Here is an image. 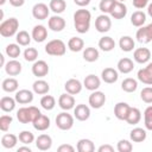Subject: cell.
<instances>
[{"instance_id":"cell-60","label":"cell","mask_w":152,"mask_h":152,"mask_svg":"<svg viewBox=\"0 0 152 152\" xmlns=\"http://www.w3.org/2000/svg\"><path fill=\"white\" fill-rule=\"evenodd\" d=\"M147 28H148V31H150V33H151V36H152V23L147 25Z\"/></svg>"},{"instance_id":"cell-47","label":"cell","mask_w":152,"mask_h":152,"mask_svg":"<svg viewBox=\"0 0 152 152\" xmlns=\"http://www.w3.org/2000/svg\"><path fill=\"white\" fill-rule=\"evenodd\" d=\"M24 58L27 62H34L38 58V51L34 48H27L24 51Z\"/></svg>"},{"instance_id":"cell-55","label":"cell","mask_w":152,"mask_h":152,"mask_svg":"<svg viewBox=\"0 0 152 152\" xmlns=\"http://www.w3.org/2000/svg\"><path fill=\"white\" fill-rule=\"evenodd\" d=\"M10 4L13 7H21L25 4V0H10Z\"/></svg>"},{"instance_id":"cell-32","label":"cell","mask_w":152,"mask_h":152,"mask_svg":"<svg viewBox=\"0 0 152 152\" xmlns=\"http://www.w3.org/2000/svg\"><path fill=\"white\" fill-rule=\"evenodd\" d=\"M140 119H141V113H140V110L138 109V108H135V107H131V109H129V112H128V115H127V118H126V122L128 124V125H137L139 121H140Z\"/></svg>"},{"instance_id":"cell-18","label":"cell","mask_w":152,"mask_h":152,"mask_svg":"<svg viewBox=\"0 0 152 152\" xmlns=\"http://www.w3.org/2000/svg\"><path fill=\"white\" fill-rule=\"evenodd\" d=\"M5 71L7 75L10 76H17L21 72V63L18 62L17 59H12V61H8L6 64H5Z\"/></svg>"},{"instance_id":"cell-59","label":"cell","mask_w":152,"mask_h":152,"mask_svg":"<svg viewBox=\"0 0 152 152\" xmlns=\"http://www.w3.org/2000/svg\"><path fill=\"white\" fill-rule=\"evenodd\" d=\"M0 62H1V66H5V58H4V55H0Z\"/></svg>"},{"instance_id":"cell-15","label":"cell","mask_w":152,"mask_h":152,"mask_svg":"<svg viewBox=\"0 0 152 152\" xmlns=\"http://www.w3.org/2000/svg\"><path fill=\"white\" fill-rule=\"evenodd\" d=\"M14 99L20 104H27V103H31L33 101V93L31 90H27V89H21V90L15 93Z\"/></svg>"},{"instance_id":"cell-16","label":"cell","mask_w":152,"mask_h":152,"mask_svg":"<svg viewBox=\"0 0 152 152\" xmlns=\"http://www.w3.org/2000/svg\"><path fill=\"white\" fill-rule=\"evenodd\" d=\"M109 14L114 19H122L127 14V7H126V5L124 2H120V1L116 0V2L114 4V6H113V8H112Z\"/></svg>"},{"instance_id":"cell-19","label":"cell","mask_w":152,"mask_h":152,"mask_svg":"<svg viewBox=\"0 0 152 152\" xmlns=\"http://www.w3.org/2000/svg\"><path fill=\"white\" fill-rule=\"evenodd\" d=\"M101 78H102L103 82L112 84V83H115V82L118 81L119 74H118V71H116L115 69H113V68H104V69L102 70V72H101Z\"/></svg>"},{"instance_id":"cell-24","label":"cell","mask_w":152,"mask_h":152,"mask_svg":"<svg viewBox=\"0 0 152 152\" xmlns=\"http://www.w3.org/2000/svg\"><path fill=\"white\" fill-rule=\"evenodd\" d=\"M32 125H33L34 129H37V131H45V129H48V128L50 127V119H49L46 115L40 114V115L32 122Z\"/></svg>"},{"instance_id":"cell-53","label":"cell","mask_w":152,"mask_h":152,"mask_svg":"<svg viewBox=\"0 0 152 152\" xmlns=\"http://www.w3.org/2000/svg\"><path fill=\"white\" fill-rule=\"evenodd\" d=\"M147 4H148V0H133V6L135 8H139V10L146 7Z\"/></svg>"},{"instance_id":"cell-49","label":"cell","mask_w":152,"mask_h":152,"mask_svg":"<svg viewBox=\"0 0 152 152\" xmlns=\"http://www.w3.org/2000/svg\"><path fill=\"white\" fill-rule=\"evenodd\" d=\"M140 99L145 103H152V87H145L140 91Z\"/></svg>"},{"instance_id":"cell-2","label":"cell","mask_w":152,"mask_h":152,"mask_svg":"<svg viewBox=\"0 0 152 152\" xmlns=\"http://www.w3.org/2000/svg\"><path fill=\"white\" fill-rule=\"evenodd\" d=\"M19 27V21L17 18H10L7 20H4L0 24V34L5 38L12 37L17 33Z\"/></svg>"},{"instance_id":"cell-12","label":"cell","mask_w":152,"mask_h":152,"mask_svg":"<svg viewBox=\"0 0 152 152\" xmlns=\"http://www.w3.org/2000/svg\"><path fill=\"white\" fill-rule=\"evenodd\" d=\"M131 109V106L126 102H118L114 107V115L116 116V119L119 120H126L127 115H128V112Z\"/></svg>"},{"instance_id":"cell-20","label":"cell","mask_w":152,"mask_h":152,"mask_svg":"<svg viewBox=\"0 0 152 152\" xmlns=\"http://www.w3.org/2000/svg\"><path fill=\"white\" fill-rule=\"evenodd\" d=\"M36 146L40 151H48L52 146V139L48 134H40L36 139Z\"/></svg>"},{"instance_id":"cell-13","label":"cell","mask_w":152,"mask_h":152,"mask_svg":"<svg viewBox=\"0 0 152 152\" xmlns=\"http://www.w3.org/2000/svg\"><path fill=\"white\" fill-rule=\"evenodd\" d=\"M74 116L80 120V121H86L89 119L90 116V109L87 104H77L75 108H74Z\"/></svg>"},{"instance_id":"cell-52","label":"cell","mask_w":152,"mask_h":152,"mask_svg":"<svg viewBox=\"0 0 152 152\" xmlns=\"http://www.w3.org/2000/svg\"><path fill=\"white\" fill-rule=\"evenodd\" d=\"M57 151H58V152H74L75 148H74L71 145H69V144H63V145H61V146L57 148Z\"/></svg>"},{"instance_id":"cell-9","label":"cell","mask_w":152,"mask_h":152,"mask_svg":"<svg viewBox=\"0 0 152 152\" xmlns=\"http://www.w3.org/2000/svg\"><path fill=\"white\" fill-rule=\"evenodd\" d=\"M32 74L37 77H44L49 74V65L45 61H36L32 65Z\"/></svg>"},{"instance_id":"cell-56","label":"cell","mask_w":152,"mask_h":152,"mask_svg":"<svg viewBox=\"0 0 152 152\" xmlns=\"http://www.w3.org/2000/svg\"><path fill=\"white\" fill-rule=\"evenodd\" d=\"M74 2L80 7H84L90 4V0H74Z\"/></svg>"},{"instance_id":"cell-27","label":"cell","mask_w":152,"mask_h":152,"mask_svg":"<svg viewBox=\"0 0 152 152\" xmlns=\"http://www.w3.org/2000/svg\"><path fill=\"white\" fill-rule=\"evenodd\" d=\"M78 152H94L95 151V145L90 139H80L77 141L76 146Z\"/></svg>"},{"instance_id":"cell-43","label":"cell","mask_w":152,"mask_h":152,"mask_svg":"<svg viewBox=\"0 0 152 152\" xmlns=\"http://www.w3.org/2000/svg\"><path fill=\"white\" fill-rule=\"evenodd\" d=\"M18 138H19V141L23 142L24 145H30L31 142L34 141V135L30 131H21L19 133V137Z\"/></svg>"},{"instance_id":"cell-48","label":"cell","mask_w":152,"mask_h":152,"mask_svg":"<svg viewBox=\"0 0 152 152\" xmlns=\"http://www.w3.org/2000/svg\"><path fill=\"white\" fill-rule=\"evenodd\" d=\"M116 150L119 152H131L133 150V146H132V142H129L128 140L121 139L116 145Z\"/></svg>"},{"instance_id":"cell-44","label":"cell","mask_w":152,"mask_h":152,"mask_svg":"<svg viewBox=\"0 0 152 152\" xmlns=\"http://www.w3.org/2000/svg\"><path fill=\"white\" fill-rule=\"evenodd\" d=\"M20 48H19V44H8L7 46H6V55L8 56V57H11V58H17V57H19V55H20Z\"/></svg>"},{"instance_id":"cell-45","label":"cell","mask_w":152,"mask_h":152,"mask_svg":"<svg viewBox=\"0 0 152 152\" xmlns=\"http://www.w3.org/2000/svg\"><path fill=\"white\" fill-rule=\"evenodd\" d=\"M115 2H116V0H101L100 1V5H99L100 11L103 14L110 13V11H112V8H113V6H114Z\"/></svg>"},{"instance_id":"cell-26","label":"cell","mask_w":152,"mask_h":152,"mask_svg":"<svg viewBox=\"0 0 152 152\" xmlns=\"http://www.w3.org/2000/svg\"><path fill=\"white\" fill-rule=\"evenodd\" d=\"M32 89L36 94H39V95H44V94H48V91L50 90V86L46 81L44 80H37L33 82L32 84Z\"/></svg>"},{"instance_id":"cell-6","label":"cell","mask_w":152,"mask_h":152,"mask_svg":"<svg viewBox=\"0 0 152 152\" xmlns=\"http://www.w3.org/2000/svg\"><path fill=\"white\" fill-rule=\"evenodd\" d=\"M110 26H112V20L108 15L106 14H101L96 18L95 20V28L97 30V32L100 33H104V32H108L110 30Z\"/></svg>"},{"instance_id":"cell-42","label":"cell","mask_w":152,"mask_h":152,"mask_svg":"<svg viewBox=\"0 0 152 152\" xmlns=\"http://www.w3.org/2000/svg\"><path fill=\"white\" fill-rule=\"evenodd\" d=\"M31 38H32V36H30L28 32H26V31H19L15 36L17 43L21 46H27L31 42Z\"/></svg>"},{"instance_id":"cell-31","label":"cell","mask_w":152,"mask_h":152,"mask_svg":"<svg viewBox=\"0 0 152 152\" xmlns=\"http://www.w3.org/2000/svg\"><path fill=\"white\" fill-rule=\"evenodd\" d=\"M135 37H137L138 42H140V43H142V44H147V43H150V42L152 40V36H151V33H150L147 26L140 27V28L137 31Z\"/></svg>"},{"instance_id":"cell-7","label":"cell","mask_w":152,"mask_h":152,"mask_svg":"<svg viewBox=\"0 0 152 152\" xmlns=\"http://www.w3.org/2000/svg\"><path fill=\"white\" fill-rule=\"evenodd\" d=\"M49 12H50V7H48V5H45L43 2L36 4L32 8V15L38 20L46 19L49 17Z\"/></svg>"},{"instance_id":"cell-57","label":"cell","mask_w":152,"mask_h":152,"mask_svg":"<svg viewBox=\"0 0 152 152\" xmlns=\"http://www.w3.org/2000/svg\"><path fill=\"white\" fill-rule=\"evenodd\" d=\"M21 151H26V152H31V148L28 146H21L18 148V152H21Z\"/></svg>"},{"instance_id":"cell-11","label":"cell","mask_w":152,"mask_h":152,"mask_svg":"<svg viewBox=\"0 0 152 152\" xmlns=\"http://www.w3.org/2000/svg\"><path fill=\"white\" fill-rule=\"evenodd\" d=\"M133 58L137 63H140V64H145L150 61L151 58V51L147 49V48H139L134 51L133 53Z\"/></svg>"},{"instance_id":"cell-61","label":"cell","mask_w":152,"mask_h":152,"mask_svg":"<svg viewBox=\"0 0 152 152\" xmlns=\"http://www.w3.org/2000/svg\"><path fill=\"white\" fill-rule=\"evenodd\" d=\"M5 2H6V0H0V5H1V6H2Z\"/></svg>"},{"instance_id":"cell-51","label":"cell","mask_w":152,"mask_h":152,"mask_svg":"<svg viewBox=\"0 0 152 152\" xmlns=\"http://www.w3.org/2000/svg\"><path fill=\"white\" fill-rule=\"evenodd\" d=\"M28 109H30V115H31V122H33L42 113H40V110H39L37 107H34V106H30Z\"/></svg>"},{"instance_id":"cell-23","label":"cell","mask_w":152,"mask_h":152,"mask_svg":"<svg viewBox=\"0 0 152 152\" xmlns=\"http://www.w3.org/2000/svg\"><path fill=\"white\" fill-rule=\"evenodd\" d=\"M118 70L122 74H129L133 69H134V64H133V61L131 58H127V57H124L121 58L119 62H118Z\"/></svg>"},{"instance_id":"cell-54","label":"cell","mask_w":152,"mask_h":152,"mask_svg":"<svg viewBox=\"0 0 152 152\" xmlns=\"http://www.w3.org/2000/svg\"><path fill=\"white\" fill-rule=\"evenodd\" d=\"M99 152H113L114 151V147L112 145H108V144H104V145H101L99 148H97Z\"/></svg>"},{"instance_id":"cell-38","label":"cell","mask_w":152,"mask_h":152,"mask_svg":"<svg viewBox=\"0 0 152 152\" xmlns=\"http://www.w3.org/2000/svg\"><path fill=\"white\" fill-rule=\"evenodd\" d=\"M83 46H84V42H83V39L80 38V37H72V38H70L69 42H68V48H69L72 52H78V51H81V50L83 49Z\"/></svg>"},{"instance_id":"cell-30","label":"cell","mask_w":152,"mask_h":152,"mask_svg":"<svg viewBox=\"0 0 152 152\" xmlns=\"http://www.w3.org/2000/svg\"><path fill=\"white\" fill-rule=\"evenodd\" d=\"M15 99H12L10 96H4L0 100V108L6 112V113H11L14 108H15Z\"/></svg>"},{"instance_id":"cell-3","label":"cell","mask_w":152,"mask_h":152,"mask_svg":"<svg viewBox=\"0 0 152 152\" xmlns=\"http://www.w3.org/2000/svg\"><path fill=\"white\" fill-rule=\"evenodd\" d=\"M66 46L61 39H52L45 45V52L51 56H63L65 53Z\"/></svg>"},{"instance_id":"cell-28","label":"cell","mask_w":152,"mask_h":152,"mask_svg":"<svg viewBox=\"0 0 152 152\" xmlns=\"http://www.w3.org/2000/svg\"><path fill=\"white\" fill-rule=\"evenodd\" d=\"M99 48L104 52H109L115 48V42L112 37L104 36L99 40Z\"/></svg>"},{"instance_id":"cell-40","label":"cell","mask_w":152,"mask_h":152,"mask_svg":"<svg viewBox=\"0 0 152 152\" xmlns=\"http://www.w3.org/2000/svg\"><path fill=\"white\" fill-rule=\"evenodd\" d=\"M17 119L21 124H28L31 122V115H30V109L28 107H21L17 112Z\"/></svg>"},{"instance_id":"cell-33","label":"cell","mask_w":152,"mask_h":152,"mask_svg":"<svg viewBox=\"0 0 152 152\" xmlns=\"http://www.w3.org/2000/svg\"><path fill=\"white\" fill-rule=\"evenodd\" d=\"M129 138L132 141L134 142H142L145 139H146V131L144 128H140V127H135L129 133Z\"/></svg>"},{"instance_id":"cell-4","label":"cell","mask_w":152,"mask_h":152,"mask_svg":"<svg viewBox=\"0 0 152 152\" xmlns=\"http://www.w3.org/2000/svg\"><path fill=\"white\" fill-rule=\"evenodd\" d=\"M56 126L62 131H68L74 126V116L66 112H62L56 116Z\"/></svg>"},{"instance_id":"cell-62","label":"cell","mask_w":152,"mask_h":152,"mask_svg":"<svg viewBox=\"0 0 152 152\" xmlns=\"http://www.w3.org/2000/svg\"><path fill=\"white\" fill-rule=\"evenodd\" d=\"M118 1H120V2H125L126 0H118Z\"/></svg>"},{"instance_id":"cell-8","label":"cell","mask_w":152,"mask_h":152,"mask_svg":"<svg viewBox=\"0 0 152 152\" xmlns=\"http://www.w3.org/2000/svg\"><path fill=\"white\" fill-rule=\"evenodd\" d=\"M138 80L147 86H152V63H148L145 68L140 69L137 74Z\"/></svg>"},{"instance_id":"cell-37","label":"cell","mask_w":152,"mask_h":152,"mask_svg":"<svg viewBox=\"0 0 152 152\" xmlns=\"http://www.w3.org/2000/svg\"><path fill=\"white\" fill-rule=\"evenodd\" d=\"M137 88H138V82L134 78L127 77L121 82V89L126 93H133L137 90Z\"/></svg>"},{"instance_id":"cell-29","label":"cell","mask_w":152,"mask_h":152,"mask_svg":"<svg viewBox=\"0 0 152 152\" xmlns=\"http://www.w3.org/2000/svg\"><path fill=\"white\" fill-rule=\"evenodd\" d=\"M134 45H135V43H134L133 38L129 37V36H122V37L120 38V40H119V46H120V49H121L122 51H125V52L132 51V50L134 49Z\"/></svg>"},{"instance_id":"cell-17","label":"cell","mask_w":152,"mask_h":152,"mask_svg":"<svg viewBox=\"0 0 152 152\" xmlns=\"http://www.w3.org/2000/svg\"><path fill=\"white\" fill-rule=\"evenodd\" d=\"M32 38L37 43H42L48 38V30L45 28L44 25H36L32 28Z\"/></svg>"},{"instance_id":"cell-22","label":"cell","mask_w":152,"mask_h":152,"mask_svg":"<svg viewBox=\"0 0 152 152\" xmlns=\"http://www.w3.org/2000/svg\"><path fill=\"white\" fill-rule=\"evenodd\" d=\"M82 87H83L82 83H81L78 80H76V78H70V80H68V81L65 82V84H64V88H65L66 93H69V94H71V95H76V94L81 93Z\"/></svg>"},{"instance_id":"cell-36","label":"cell","mask_w":152,"mask_h":152,"mask_svg":"<svg viewBox=\"0 0 152 152\" xmlns=\"http://www.w3.org/2000/svg\"><path fill=\"white\" fill-rule=\"evenodd\" d=\"M99 50L93 48V46H89V48H86V50L83 51V58L84 61L89 62V63H93L95 61L99 59Z\"/></svg>"},{"instance_id":"cell-41","label":"cell","mask_w":152,"mask_h":152,"mask_svg":"<svg viewBox=\"0 0 152 152\" xmlns=\"http://www.w3.org/2000/svg\"><path fill=\"white\" fill-rule=\"evenodd\" d=\"M40 106L45 110H52L55 108V106H56V100L51 95H44L40 99Z\"/></svg>"},{"instance_id":"cell-34","label":"cell","mask_w":152,"mask_h":152,"mask_svg":"<svg viewBox=\"0 0 152 152\" xmlns=\"http://www.w3.org/2000/svg\"><path fill=\"white\" fill-rule=\"evenodd\" d=\"M18 137L12 134V133H7V134H4L2 138H1V145L5 147V148H13L17 142H18Z\"/></svg>"},{"instance_id":"cell-25","label":"cell","mask_w":152,"mask_h":152,"mask_svg":"<svg viewBox=\"0 0 152 152\" xmlns=\"http://www.w3.org/2000/svg\"><path fill=\"white\" fill-rule=\"evenodd\" d=\"M18 87H19V82L15 78H13V77L5 78L2 81V83H1V88L6 93H14V91H17Z\"/></svg>"},{"instance_id":"cell-35","label":"cell","mask_w":152,"mask_h":152,"mask_svg":"<svg viewBox=\"0 0 152 152\" xmlns=\"http://www.w3.org/2000/svg\"><path fill=\"white\" fill-rule=\"evenodd\" d=\"M146 21V14L142 11H135L131 15V23L135 27H141Z\"/></svg>"},{"instance_id":"cell-39","label":"cell","mask_w":152,"mask_h":152,"mask_svg":"<svg viewBox=\"0 0 152 152\" xmlns=\"http://www.w3.org/2000/svg\"><path fill=\"white\" fill-rule=\"evenodd\" d=\"M49 7L53 13L59 14V13H63L64 10L66 8V2L64 0H51L49 4Z\"/></svg>"},{"instance_id":"cell-46","label":"cell","mask_w":152,"mask_h":152,"mask_svg":"<svg viewBox=\"0 0 152 152\" xmlns=\"http://www.w3.org/2000/svg\"><path fill=\"white\" fill-rule=\"evenodd\" d=\"M144 124L146 129L152 131V106H148L144 112Z\"/></svg>"},{"instance_id":"cell-50","label":"cell","mask_w":152,"mask_h":152,"mask_svg":"<svg viewBox=\"0 0 152 152\" xmlns=\"http://www.w3.org/2000/svg\"><path fill=\"white\" fill-rule=\"evenodd\" d=\"M12 116L11 115H1L0 116V129L2 132H7L11 124H12Z\"/></svg>"},{"instance_id":"cell-5","label":"cell","mask_w":152,"mask_h":152,"mask_svg":"<svg viewBox=\"0 0 152 152\" xmlns=\"http://www.w3.org/2000/svg\"><path fill=\"white\" fill-rule=\"evenodd\" d=\"M88 102H89V104H90L91 108L99 109V108H101V107L104 104V102H106V95H104V93H102V91L94 90V91L89 95Z\"/></svg>"},{"instance_id":"cell-14","label":"cell","mask_w":152,"mask_h":152,"mask_svg":"<svg viewBox=\"0 0 152 152\" xmlns=\"http://www.w3.org/2000/svg\"><path fill=\"white\" fill-rule=\"evenodd\" d=\"M48 26L53 32H61L65 27V20L59 15H52L48 21Z\"/></svg>"},{"instance_id":"cell-58","label":"cell","mask_w":152,"mask_h":152,"mask_svg":"<svg viewBox=\"0 0 152 152\" xmlns=\"http://www.w3.org/2000/svg\"><path fill=\"white\" fill-rule=\"evenodd\" d=\"M147 13H148L150 17H152V4L148 5V7H147Z\"/></svg>"},{"instance_id":"cell-21","label":"cell","mask_w":152,"mask_h":152,"mask_svg":"<svg viewBox=\"0 0 152 152\" xmlns=\"http://www.w3.org/2000/svg\"><path fill=\"white\" fill-rule=\"evenodd\" d=\"M100 84H101L100 78L96 75H94V74H90V75L86 76V78L83 81V86L86 87V89H88L90 91L97 90L99 87H100Z\"/></svg>"},{"instance_id":"cell-1","label":"cell","mask_w":152,"mask_h":152,"mask_svg":"<svg viewBox=\"0 0 152 152\" xmlns=\"http://www.w3.org/2000/svg\"><path fill=\"white\" fill-rule=\"evenodd\" d=\"M90 19L91 14L88 10H77L74 13V25L78 33L88 32L90 27Z\"/></svg>"},{"instance_id":"cell-10","label":"cell","mask_w":152,"mask_h":152,"mask_svg":"<svg viewBox=\"0 0 152 152\" xmlns=\"http://www.w3.org/2000/svg\"><path fill=\"white\" fill-rule=\"evenodd\" d=\"M58 106L63 109V110H70L75 107V99L71 94L65 93L62 94L58 99Z\"/></svg>"}]
</instances>
